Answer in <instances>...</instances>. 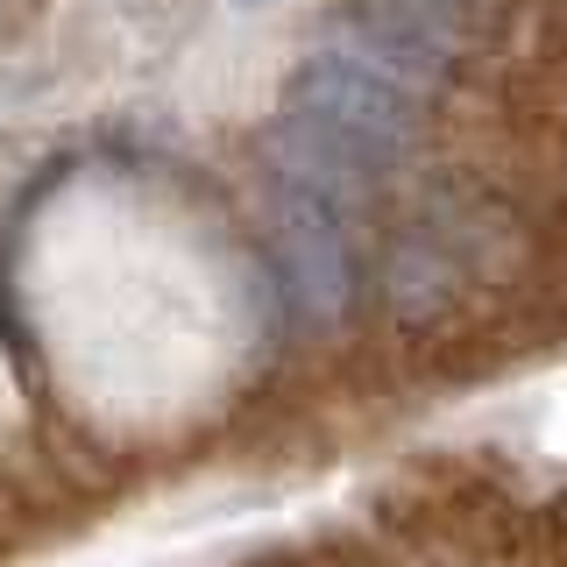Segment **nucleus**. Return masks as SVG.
Wrapping results in <instances>:
<instances>
[{"label": "nucleus", "instance_id": "nucleus-5", "mask_svg": "<svg viewBox=\"0 0 567 567\" xmlns=\"http://www.w3.org/2000/svg\"><path fill=\"white\" fill-rule=\"evenodd\" d=\"M398 8H412V14H425V22H433V14H454L461 0H398Z\"/></svg>", "mask_w": 567, "mask_h": 567}, {"label": "nucleus", "instance_id": "nucleus-3", "mask_svg": "<svg viewBox=\"0 0 567 567\" xmlns=\"http://www.w3.org/2000/svg\"><path fill=\"white\" fill-rule=\"evenodd\" d=\"M333 50L341 58H354L362 71H377V79L390 85H433L440 71H447V43L433 35V22L412 8H362V14H348L341 29H333Z\"/></svg>", "mask_w": 567, "mask_h": 567}, {"label": "nucleus", "instance_id": "nucleus-2", "mask_svg": "<svg viewBox=\"0 0 567 567\" xmlns=\"http://www.w3.org/2000/svg\"><path fill=\"white\" fill-rule=\"evenodd\" d=\"M277 270L291 306L312 327H341L354 306V248L341 235V213L319 206L312 192H277Z\"/></svg>", "mask_w": 567, "mask_h": 567}, {"label": "nucleus", "instance_id": "nucleus-1", "mask_svg": "<svg viewBox=\"0 0 567 567\" xmlns=\"http://www.w3.org/2000/svg\"><path fill=\"white\" fill-rule=\"evenodd\" d=\"M284 121H306L327 142L354 150L362 164H390L419 135V100L404 85L377 79V71H362L354 58H341V50H319L284 79Z\"/></svg>", "mask_w": 567, "mask_h": 567}, {"label": "nucleus", "instance_id": "nucleus-4", "mask_svg": "<svg viewBox=\"0 0 567 567\" xmlns=\"http://www.w3.org/2000/svg\"><path fill=\"white\" fill-rule=\"evenodd\" d=\"M383 291H390V306H398L404 319H425V312H440L447 306V291H454V270H447V256H440L433 241H398L390 248V270H383Z\"/></svg>", "mask_w": 567, "mask_h": 567}, {"label": "nucleus", "instance_id": "nucleus-6", "mask_svg": "<svg viewBox=\"0 0 567 567\" xmlns=\"http://www.w3.org/2000/svg\"><path fill=\"white\" fill-rule=\"evenodd\" d=\"M235 8H262V0H235Z\"/></svg>", "mask_w": 567, "mask_h": 567}]
</instances>
